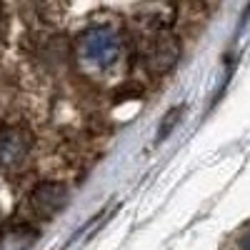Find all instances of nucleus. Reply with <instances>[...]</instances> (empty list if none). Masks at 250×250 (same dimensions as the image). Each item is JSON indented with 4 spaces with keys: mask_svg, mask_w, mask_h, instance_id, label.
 <instances>
[{
    "mask_svg": "<svg viewBox=\"0 0 250 250\" xmlns=\"http://www.w3.org/2000/svg\"><path fill=\"white\" fill-rule=\"evenodd\" d=\"M30 135L23 128H5L0 133V165H18L23 163L30 150Z\"/></svg>",
    "mask_w": 250,
    "mask_h": 250,
    "instance_id": "20e7f679",
    "label": "nucleus"
},
{
    "mask_svg": "<svg viewBox=\"0 0 250 250\" xmlns=\"http://www.w3.org/2000/svg\"><path fill=\"white\" fill-rule=\"evenodd\" d=\"M180 113H183L180 108H173V110H170L168 115H165V118H163V128L158 130V143H160V140H165V138H168V135H170V130L175 128V123H178V118H180Z\"/></svg>",
    "mask_w": 250,
    "mask_h": 250,
    "instance_id": "423d86ee",
    "label": "nucleus"
},
{
    "mask_svg": "<svg viewBox=\"0 0 250 250\" xmlns=\"http://www.w3.org/2000/svg\"><path fill=\"white\" fill-rule=\"evenodd\" d=\"M145 58H148V65L158 73L170 70L178 58H180V48H178V40L168 33H155L148 40V50H145Z\"/></svg>",
    "mask_w": 250,
    "mask_h": 250,
    "instance_id": "f03ea898",
    "label": "nucleus"
},
{
    "mask_svg": "<svg viewBox=\"0 0 250 250\" xmlns=\"http://www.w3.org/2000/svg\"><path fill=\"white\" fill-rule=\"evenodd\" d=\"M68 203V188L60 183H40L33 195H30V205L35 215L40 218H53L58 210H62Z\"/></svg>",
    "mask_w": 250,
    "mask_h": 250,
    "instance_id": "7ed1b4c3",
    "label": "nucleus"
},
{
    "mask_svg": "<svg viewBox=\"0 0 250 250\" xmlns=\"http://www.w3.org/2000/svg\"><path fill=\"white\" fill-rule=\"evenodd\" d=\"M238 250H250V230L240 238V245H238Z\"/></svg>",
    "mask_w": 250,
    "mask_h": 250,
    "instance_id": "0eeeda50",
    "label": "nucleus"
},
{
    "mask_svg": "<svg viewBox=\"0 0 250 250\" xmlns=\"http://www.w3.org/2000/svg\"><path fill=\"white\" fill-rule=\"evenodd\" d=\"M78 58L88 70H110L123 58V38L110 25H93L78 40Z\"/></svg>",
    "mask_w": 250,
    "mask_h": 250,
    "instance_id": "f257e3e1",
    "label": "nucleus"
},
{
    "mask_svg": "<svg viewBox=\"0 0 250 250\" xmlns=\"http://www.w3.org/2000/svg\"><path fill=\"white\" fill-rule=\"evenodd\" d=\"M38 240V230L30 225H20V228H8L0 235V250H28Z\"/></svg>",
    "mask_w": 250,
    "mask_h": 250,
    "instance_id": "39448f33",
    "label": "nucleus"
}]
</instances>
